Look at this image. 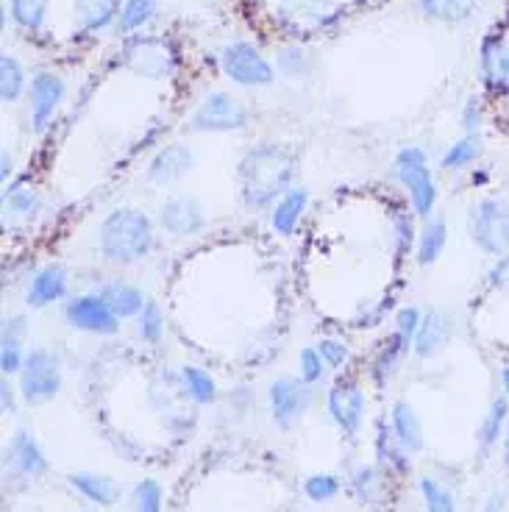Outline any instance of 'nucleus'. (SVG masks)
<instances>
[{
  "label": "nucleus",
  "instance_id": "c9c22d12",
  "mask_svg": "<svg viewBox=\"0 0 509 512\" xmlns=\"http://www.w3.org/2000/svg\"><path fill=\"white\" fill-rule=\"evenodd\" d=\"M14 23L26 31H39L48 17V0H12Z\"/></svg>",
  "mask_w": 509,
  "mask_h": 512
},
{
  "label": "nucleus",
  "instance_id": "f257e3e1",
  "mask_svg": "<svg viewBox=\"0 0 509 512\" xmlns=\"http://www.w3.org/2000/svg\"><path fill=\"white\" fill-rule=\"evenodd\" d=\"M298 159L279 142H262L242 156L240 192L248 209H273L293 190Z\"/></svg>",
  "mask_w": 509,
  "mask_h": 512
},
{
  "label": "nucleus",
  "instance_id": "c756f323",
  "mask_svg": "<svg viewBox=\"0 0 509 512\" xmlns=\"http://www.w3.org/2000/svg\"><path fill=\"white\" fill-rule=\"evenodd\" d=\"M26 70L23 64L14 59L12 53H3L0 56V101L14 103L20 101V95L26 92Z\"/></svg>",
  "mask_w": 509,
  "mask_h": 512
},
{
  "label": "nucleus",
  "instance_id": "423d86ee",
  "mask_svg": "<svg viewBox=\"0 0 509 512\" xmlns=\"http://www.w3.org/2000/svg\"><path fill=\"white\" fill-rule=\"evenodd\" d=\"M245 126H248V109L229 92L206 95L190 117V131L195 134H226V131H242Z\"/></svg>",
  "mask_w": 509,
  "mask_h": 512
},
{
  "label": "nucleus",
  "instance_id": "2f4dec72",
  "mask_svg": "<svg viewBox=\"0 0 509 512\" xmlns=\"http://www.w3.org/2000/svg\"><path fill=\"white\" fill-rule=\"evenodd\" d=\"M420 12L440 23H465L473 14V0H418Z\"/></svg>",
  "mask_w": 509,
  "mask_h": 512
},
{
  "label": "nucleus",
  "instance_id": "dca6fc26",
  "mask_svg": "<svg viewBox=\"0 0 509 512\" xmlns=\"http://www.w3.org/2000/svg\"><path fill=\"white\" fill-rule=\"evenodd\" d=\"M451 334H454V320H451V315H448L446 309H429V312H423L418 334H415V343H412L415 357H437V354L448 346Z\"/></svg>",
  "mask_w": 509,
  "mask_h": 512
},
{
  "label": "nucleus",
  "instance_id": "b1692460",
  "mask_svg": "<svg viewBox=\"0 0 509 512\" xmlns=\"http://www.w3.org/2000/svg\"><path fill=\"white\" fill-rule=\"evenodd\" d=\"M390 429H393L398 446L407 454H418L423 448V426H420L418 412L409 407L407 401H395L390 412Z\"/></svg>",
  "mask_w": 509,
  "mask_h": 512
},
{
  "label": "nucleus",
  "instance_id": "f8f14e48",
  "mask_svg": "<svg viewBox=\"0 0 509 512\" xmlns=\"http://www.w3.org/2000/svg\"><path fill=\"white\" fill-rule=\"evenodd\" d=\"M64 95H67V84L62 76L45 70L31 78V128H34V134H42L51 126Z\"/></svg>",
  "mask_w": 509,
  "mask_h": 512
},
{
  "label": "nucleus",
  "instance_id": "39448f33",
  "mask_svg": "<svg viewBox=\"0 0 509 512\" xmlns=\"http://www.w3.org/2000/svg\"><path fill=\"white\" fill-rule=\"evenodd\" d=\"M468 231L473 245L487 256H504L509 251V201L501 195H487L471 206Z\"/></svg>",
  "mask_w": 509,
  "mask_h": 512
},
{
  "label": "nucleus",
  "instance_id": "393cba45",
  "mask_svg": "<svg viewBox=\"0 0 509 512\" xmlns=\"http://www.w3.org/2000/svg\"><path fill=\"white\" fill-rule=\"evenodd\" d=\"M73 12H76V26L84 34H95L115 23L120 17V0H73Z\"/></svg>",
  "mask_w": 509,
  "mask_h": 512
},
{
  "label": "nucleus",
  "instance_id": "a878e982",
  "mask_svg": "<svg viewBox=\"0 0 509 512\" xmlns=\"http://www.w3.org/2000/svg\"><path fill=\"white\" fill-rule=\"evenodd\" d=\"M39 206H42V198H39V190L31 181L20 179L6 184V190H3L6 215H12L17 220H31L39 212Z\"/></svg>",
  "mask_w": 509,
  "mask_h": 512
},
{
  "label": "nucleus",
  "instance_id": "6ab92c4d",
  "mask_svg": "<svg viewBox=\"0 0 509 512\" xmlns=\"http://www.w3.org/2000/svg\"><path fill=\"white\" fill-rule=\"evenodd\" d=\"M26 334L28 323L23 315H9L3 320V332H0V371L3 376H14L20 373L23 362H26Z\"/></svg>",
  "mask_w": 509,
  "mask_h": 512
},
{
  "label": "nucleus",
  "instance_id": "0eeeda50",
  "mask_svg": "<svg viewBox=\"0 0 509 512\" xmlns=\"http://www.w3.org/2000/svg\"><path fill=\"white\" fill-rule=\"evenodd\" d=\"M220 67L240 87H270L273 78H276L273 64L256 51L251 42H231V45H226L223 56H220Z\"/></svg>",
  "mask_w": 509,
  "mask_h": 512
},
{
  "label": "nucleus",
  "instance_id": "bb28decb",
  "mask_svg": "<svg viewBox=\"0 0 509 512\" xmlns=\"http://www.w3.org/2000/svg\"><path fill=\"white\" fill-rule=\"evenodd\" d=\"M509 429V396H498L493 398V404H490V410L484 415L482 426H479V432H476V440H479V446L482 451H490V448H496L504 435H507Z\"/></svg>",
  "mask_w": 509,
  "mask_h": 512
},
{
  "label": "nucleus",
  "instance_id": "37998d69",
  "mask_svg": "<svg viewBox=\"0 0 509 512\" xmlns=\"http://www.w3.org/2000/svg\"><path fill=\"white\" fill-rule=\"evenodd\" d=\"M315 348L320 351V357L323 362L334 368V371H340L343 365H348V359H351V348L345 346L343 340H337V337H323L315 343Z\"/></svg>",
  "mask_w": 509,
  "mask_h": 512
},
{
  "label": "nucleus",
  "instance_id": "72a5a7b5",
  "mask_svg": "<svg viewBox=\"0 0 509 512\" xmlns=\"http://www.w3.org/2000/svg\"><path fill=\"white\" fill-rule=\"evenodd\" d=\"M409 348H412V343H407L401 334L393 332V337L384 343V348L379 351V357L373 362V376H376V382H384V379L393 376L395 368H398V362L404 359V354H407Z\"/></svg>",
  "mask_w": 509,
  "mask_h": 512
},
{
  "label": "nucleus",
  "instance_id": "6e6552de",
  "mask_svg": "<svg viewBox=\"0 0 509 512\" xmlns=\"http://www.w3.org/2000/svg\"><path fill=\"white\" fill-rule=\"evenodd\" d=\"M126 64L142 78H167L176 70V51L162 37H131L123 48Z\"/></svg>",
  "mask_w": 509,
  "mask_h": 512
},
{
  "label": "nucleus",
  "instance_id": "f3484780",
  "mask_svg": "<svg viewBox=\"0 0 509 512\" xmlns=\"http://www.w3.org/2000/svg\"><path fill=\"white\" fill-rule=\"evenodd\" d=\"M334 12V0H284L279 9L281 26L295 34H306L326 26Z\"/></svg>",
  "mask_w": 509,
  "mask_h": 512
},
{
  "label": "nucleus",
  "instance_id": "4be33fe9",
  "mask_svg": "<svg viewBox=\"0 0 509 512\" xmlns=\"http://www.w3.org/2000/svg\"><path fill=\"white\" fill-rule=\"evenodd\" d=\"M103 301H106V307L115 312L117 318L126 320V318H137L142 312V307L148 304V298L142 295L140 287H134L131 282H123V279H115V282H106L98 290Z\"/></svg>",
  "mask_w": 509,
  "mask_h": 512
},
{
  "label": "nucleus",
  "instance_id": "7c9ffc66",
  "mask_svg": "<svg viewBox=\"0 0 509 512\" xmlns=\"http://www.w3.org/2000/svg\"><path fill=\"white\" fill-rule=\"evenodd\" d=\"M181 384H184V393L190 396V401L201 404V407L212 404L217 398V382L204 368H195V365L181 368Z\"/></svg>",
  "mask_w": 509,
  "mask_h": 512
},
{
  "label": "nucleus",
  "instance_id": "4468645a",
  "mask_svg": "<svg viewBox=\"0 0 509 512\" xmlns=\"http://www.w3.org/2000/svg\"><path fill=\"white\" fill-rule=\"evenodd\" d=\"M479 73L487 92H493L498 98L509 95V45L504 37H487L479 48Z\"/></svg>",
  "mask_w": 509,
  "mask_h": 512
},
{
  "label": "nucleus",
  "instance_id": "cd10ccee",
  "mask_svg": "<svg viewBox=\"0 0 509 512\" xmlns=\"http://www.w3.org/2000/svg\"><path fill=\"white\" fill-rule=\"evenodd\" d=\"M70 485L76 487L78 493L98 507H112L117 501V485L103 474H92V471H76L70 476Z\"/></svg>",
  "mask_w": 509,
  "mask_h": 512
},
{
  "label": "nucleus",
  "instance_id": "4c0bfd02",
  "mask_svg": "<svg viewBox=\"0 0 509 512\" xmlns=\"http://www.w3.org/2000/svg\"><path fill=\"white\" fill-rule=\"evenodd\" d=\"M326 362L320 357V351L315 346H306L301 348V354H298V376H301V382H306L309 387L312 384H318L323 376H326Z\"/></svg>",
  "mask_w": 509,
  "mask_h": 512
},
{
  "label": "nucleus",
  "instance_id": "8fccbe9b",
  "mask_svg": "<svg viewBox=\"0 0 509 512\" xmlns=\"http://www.w3.org/2000/svg\"><path fill=\"white\" fill-rule=\"evenodd\" d=\"M0 390H3V412H14L17 407H14V387L9 384V379H3V384H0Z\"/></svg>",
  "mask_w": 509,
  "mask_h": 512
},
{
  "label": "nucleus",
  "instance_id": "f704fd0d",
  "mask_svg": "<svg viewBox=\"0 0 509 512\" xmlns=\"http://www.w3.org/2000/svg\"><path fill=\"white\" fill-rule=\"evenodd\" d=\"M420 496L426 501V512H457L454 493L446 485H440L432 476L420 479Z\"/></svg>",
  "mask_w": 509,
  "mask_h": 512
},
{
  "label": "nucleus",
  "instance_id": "9d476101",
  "mask_svg": "<svg viewBox=\"0 0 509 512\" xmlns=\"http://www.w3.org/2000/svg\"><path fill=\"white\" fill-rule=\"evenodd\" d=\"M159 223L173 237H192V234L206 229L209 218H206V206L201 204V198L179 192V195H170L162 204Z\"/></svg>",
  "mask_w": 509,
  "mask_h": 512
},
{
  "label": "nucleus",
  "instance_id": "a19ab883",
  "mask_svg": "<svg viewBox=\"0 0 509 512\" xmlns=\"http://www.w3.org/2000/svg\"><path fill=\"white\" fill-rule=\"evenodd\" d=\"M415 212L409 215V212H401V215H395V251L404 256L409 254L415 243H418V229H415Z\"/></svg>",
  "mask_w": 509,
  "mask_h": 512
},
{
  "label": "nucleus",
  "instance_id": "a211bd4d",
  "mask_svg": "<svg viewBox=\"0 0 509 512\" xmlns=\"http://www.w3.org/2000/svg\"><path fill=\"white\" fill-rule=\"evenodd\" d=\"M70 287V276L62 265H45L34 273V279L28 284L26 304L31 309H45L59 304Z\"/></svg>",
  "mask_w": 509,
  "mask_h": 512
},
{
  "label": "nucleus",
  "instance_id": "603ef678",
  "mask_svg": "<svg viewBox=\"0 0 509 512\" xmlns=\"http://www.w3.org/2000/svg\"><path fill=\"white\" fill-rule=\"evenodd\" d=\"M498 382H501V390H504V396H509V365H507V368H501V373H498Z\"/></svg>",
  "mask_w": 509,
  "mask_h": 512
},
{
  "label": "nucleus",
  "instance_id": "ea45409f",
  "mask_svg": "<svg viewBox=\"0 0 509 512\" xmlns=\"http://www.w3.org/2000/svg\"><path fill=\"white\" fill-rule=\"evenodd\" d=\"M340 479L331 474H315L309 476L304 482V493L309 496L312 501H318V504H323V501H331L337 499V493H340Z\"/></svg>",
  "mask_w": 509,
  "mask_h": 512
},
{
  "label": "nucleus",
  "instance_id": "c03bdc74",
  "mask_svg": "<svg viewBox=\"0 0 509 512\" xmlns=\"http://www.w3.org/2000/svg\"><path fill=\"white\" fill-rule=\"evenodd\" d=\"M420 320H423V312L418 307H401L398 315H395V334H401L407 343H415V334H418Z\"/></svg>",
  "mask_w": 509,
  "mask_h": 512
},
{
  "label": "nucleus",
  "instance_id": "3c124183",
  "mask_svg": "<svg viewBox=\"0 0 509 512\" xmlns=\"http://www.w3.org/2000/svg\"><path fill=\"white\" fill-rule=\"evenodd\" d=\"M504 510V493H493L490 499L484 501L482 512H501Z\"/></svg>",
  "mask_w": 509,
  "mask_h": 512
},
{
  "label": "nucleus",
  "instance_id": "c85d7f7f",
  "mask_svg": "<svg viewBox=\"0 0 509 512\" xmlns=\"http://www.w3.org/2000/svg\"><path fill=\"white\" fill-rule=\"evenodd\" d=\"M484 154V140L482 134H465L459 137L454 145H448V151L440 159V167L443 170H465V167L476 165Z\"/></svg>",
  "mask_w": 509,
  "mask_h": 512
},
{
  "label": "nucleus",
  "instance_id": "de8ad7c7",
  "mask_svg": "<svg viewBox=\"0 0 509 512\" xmlns=\"http://www.w3.org/2000/svg\"><path fill=\"white\" fill-rule=\"evenodd\" d=\"M379 485V479L373 474V468H359L357 471V479H354V487L359 490V496L368 501V487H376Z\"/></svg>",
  "mask_w": 509,
  "mask_h": 512
},
{
  "label": "nucleus",
  "instance_id": "7ed1b4c3",
  "mask_svg": "<svg viewBox=\"0 0 509 512\" xmlns=\"http://www.w3.org/2000/svg\"><path fill=\"white\" fill-rule=\"evenodd\" d=\"M393 173L398 184L407 190L409 204L412 212L420 220H429L437 209V181L432 176V167H429V154L420 148V145H407L401 148L393 162Z\"/></svg>",
  "mask_w": 509,
  "mask_h": 512
},
{
  "label": "nucleus",
  "instance_id": "a18cd8bd",
  "mask_svg": "<svg viewBox=\"0 0 509 512\" xmlns=\"http://www.w3.org/2000/svg\"><path fill=\"white\" fill-rule=\"evenodd\" d=\"M459 120H462V128H465V134H482L484 106H482V101L476 98V95H471V98L465 101Z\"/></svg>",
  "mask_w": 509,
  "mask_h": 512
},
{
  "label": "nucleus",
  "instance_id": "9b49d317",
  "mask_svg": "<svg viewBox=\"0 0 509 512\" xmlns=\"http://www.w3.org/2000/svg\"><path fill=\"white\" fill-rule=\"evenodd\" d=\"M312 393L309 384L301 382V376H281L270 384V410H273V421L279 423L281 429H290L309 407Z\"/></svg>",
  "mask_w": 509,
  "mask_h": 512
},
{
  "label": "nucleus",
  "instance_id": "20e7f679",
  "mask_svg": "<svg viewBox=\"0 0 509 512\" xmlns=\"http://www.w3.org/2000/svg\"><path fill=\"white\" fill-rule=\"evenodd\" d=\"M64 384L62 357L51 348H31L17 373V393L26 404H48Z\"/></svg>",
  "mask_w": 509,
  "mask_h": 512
},
{
  "label": "nucleus",
  "instance_id": "09e8293b",
  "mask_svg": "<svg viewBox=\"0 0 509 512\" xmlns=\"http://www.w3.org/2000/svg\"><path fill=\"white\" fill-rule=\"evenodd\" d=\"M0 159H3V167H0V181H3V184H9V179H12V173H14V156L3 148Z\"/></svg>",
  "mask_w": 509,
  "mask_h": 512
},
{
  "label": "nucleus",
  "instance_id": "412c9836",
  "mask_svg": "<svg viewBox=\"0 0 509 512\" xmlns=\"http://www.w3.org/2000/svg\"><path fill=\"white\" fill-rule=\"evenodd\" d=\"M448 245V223L443 215H432L429 220H423V226L418 231V243H415V259L420 268H432L434 262L443 256Z\"/></svg>",
  "mask_w": 509,
  "mask_h": 512
},
{
  "label": "nucleus",
  "instance_id": "aec40b11",
  "mask_svg": "<svg viewBox=\"0 0 509 512\" xmlns=\"http://www.w3.org/2000/svg\"><path fill=\"white\" fill-rule=\"evenodd\" d=\"M6 457L23 476L37 479V476L48 474V457L28 432H14L9 448H6Z\"/></svg>",
  "mask_w": 509,
  "mask_h": 512
},
{
  "label": "nucleus",
  "instance_id": "58836bf2",
  "mask_svg": "<svg viewBox=\"0 0 509 512\" xmlns=\"http://www.w3.org/2000/svg\"><path fill=\"white\" fill-rule=\"evenodd\" d=\"M279 70L290 78H304L312 70V56L301 45H290V48L281 51Z\"/></svg>",
  "mask_w": 509,
  "mask_h": 512
},
{
  "label": "nucleus",
  "instance_id": "79ce46f5",
  "mask_svg": "<svg viewBox=\"0 0 509 512\" xmlns=\"http://www.w3.org/2000/svg\"><path fill=\"white\" fill-rule=\"evenodd\" d=\"M134 507L137 512H162V487L156 479H142L134 487Z\"/></svg>",
  "mask_w": 509,
  "mask_h": 512
},
{
  "label": "nucleus",
  "instance_id": "864d4df0",
  "mask_svg": "<svg viewBox=\"0 0 509 512\" xmlns=\"http://www.w3.org/2000/svg\"><path fill=\"white\" fill-rule=\"evenodd\" d=\"M504 460H507V468H509V429H507V435H504Z\"/></svg>",
  "mask_w": 509,
  "mask_h": 512
},
{
  "label": "nucleus",
  "instance_id": "1a4fd4ad",
  "mask_svg": "<svg viewBox=\"0 0 509 512\" xmlns=\"http://www.w3.org/2000/svg\"><path fill=\"white\" fill-rule=\"evenodd\" d=\"M64 320L70 329L84 334H98V337H112L120 332V318L106 307L98 293L76 295L64 304Z\"/></svg>",
  "mask_w": 509,
  "mask_h": 512
},
{
  "label": "nucleus",
  "instance_id": "ddd939ff",
  "mask_svg": "<svg viewBox=\"0 0 509 512\" xmlns=\"http://www.w3.org/2000/svg\"><path fill=\"white\" fill-rule=\"evenodd\" d=\"M195 167V154L181 142H170L165 148H159L153 159L145 167V179L156 187H170L181 181Z\"/></svg>",
  "mask_w": 509,
  "mask_h": 512
},
{
  "label": "nucleus",
  "instance_id": "2eb2a0df",
  "mask_svg": "<svg viewBox=\"0 0 509 512\" xmlns=\"http://www.w3.org/2000/svg\"><path fill=\"white\" fill-rule=\"evenodd\" d=\"M329 412L334 423L348 432V435H357L359 426H362V415H365V393L357 382H337L329 390Z\"/></svg>",
  "mask_w": 509,
  "mask_h": 512
},
{
  "label": "nucleus",
  "instance_id": "e433bc0d",
  "mask_svg": "<svg viewBox=\"0 0 509 512\" xmlns=\"http://www.w3.org/2000/svg\"><path fill=\"white\" fill-rule=\"evenodd\" d=\"M137 332L145 343H159L162 340V334H165V315H162V309L156 301H148L142 312L137 315Z\"/></svg>",
  "mask_w": 509,
  "mask_h": 512
},
{
  "label": "nucleus",
  "instance_id": "473e14b6",
  "mask_svg": "<svg viewBox=\"0 0 509 512\" xmlns=\"http://www.w3.org/2000/svg\"><path fill=\"white\" fill-rule=\"evenodd\" d=\"M156 6H159V0H126L120 9V17H117L120 34H134L148 26L156 14Z\"/></svg>",
  "mask_w": 509,
  "mask_h": 512
},
{
  "label": "nucleus",
  "instance_id": "49530a36",
  "mask_svg": "<svg viewBox=\"0 0 509 512\" xmlns=\"http://www.w3.org/2000/svg\"><path fill=\"white\" fill-rule=\"evenodd\" d=\"M487 279H490V284H493L496 290L509 293V251L504 256H498L496 265H493L490 273H487Z\"/></svg>",
  "mask_w": 509,
  "mask_h": 512
},
{
  "label": "nucleus",
  "instance_id": "f03ea898",
  "mask_svg": "<svg viewBox=\"0 0 509 512\" xmlns=\"http://www.w3.org/2000/svg\"><path fill=\"white\" fill-rule=\"evenodd\" d=\"M153 248H156V226L140 209L123 206L103 218L98 229V251L106 262L131 268L148 259Z\"/></svg>",
  "mask_w": 509,
  "mask_h": 512
},
{
  "label": "nucleus",
  "instance_id": "5701e85b",
  "mask_svg": "<svg viewBox=\"0 0 509 512\" xmlns=\"http://www.w3.org/2000/svg\"><path fill=\"white\" fill-rule=\"evenodd\" d=\"M306 206H309V190L306 187H293L281 198L279 204L270 209V226H273V231L281 234V237H290L298 229L301 218H304Z\"/></svg>",
  "mask_w": 509,
  "mask_h": 512
}]
</instances>
